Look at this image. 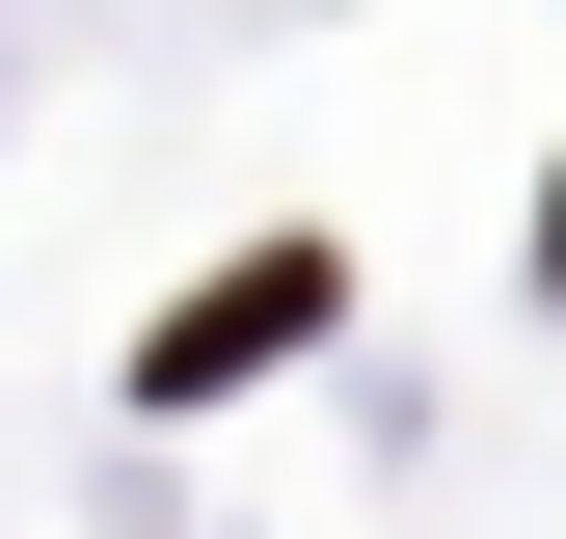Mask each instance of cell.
<instances>
[{
	"mask_svg": "<svg viewBox=\"0 0 566 539\" xmlns=\"http://www.w3.org/2000/svg\"><path fill=\"white\" fill-rule=\"evenodd\" d=\"M297 324H324V243H270V270H217V297L163 324V404H217L243 351H297Z\"/></svg>",
	"mask_w": 566,
	"mask_h": 539,
	"instance_id": "obj_1",
	"label": "cell"
}]
</instances>
